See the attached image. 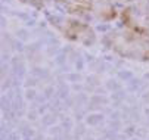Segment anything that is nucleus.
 I'll return each instance as SVG.
<instances>
[{
    "label": "nucleus",
    "mask_w": 149,
    "mask_h": 140,
    "mask_svg": "<svg viewBox=\"0 0 149 140\" xmlns=\"http://www.w3.org/2000/svg\"><path fill=\"white\" fill-rule=\"evenodd\" d=\"M117 2H133V0H117Z\"/></svg>",
    "instance_id": "obj_6"
},
{
    "label": "nucleus",
    "mask_w": 149,
    "mask_h": 140,
    "mask_svg": "<svg viewBox=\"0 0 149 140\" xmlns=\"http://www.w3.org/2000/svg\"><path fill=\"white\" fill-rule=\"evenodd\" d=\"M68 13L109 21L115 16V9L109 0H58Z\"/></svg>",
    "instance_id": "obj_2"
},
{
    "label": "nucleus",
    "mask_w": 149,
    "mask_h": 140,
    "mask_svg": "<svg viewBox=\"0 0 149 140\" xmlns=\"http://www.w3.org/2000/svg\"><path fill=\"white\" fill-rule=\"evenodd\" d=\"M123 22L125 27L149 38V5L136 3L123 10Z\"/></svg>",
    "instance_id": "obj_3"
},
{
    "label": "nucleus",
    "mask_w": 149,
    "mask_h": 140,
    "mask_svg": "<svg viewBox=\"0 0 149 140\" xmlns=\"http://www.w3.org/2000/svg\"><path fill=\"white\" fill-rule=\"evenodd\" d=\"M108 44L123 58L132 61H149V38L129 28L109 34Z\"/></svg>",
    "instance_id": "obj_1"
},
{
    "label": "nucleus",
    "mask_w": 149,
    "mask_h": 140,
    "mask_svg": "<svg viewBox=\"0 0 149 140\" xmlns=\"http://www.w3.org/2000/svg\"><path fill=\"white\" fill-rule=\"evenodd\" d=\"M24 3H28V5H33V6H43L47 0H21Z\"/></svg>",
    "instance_id": "obj_5"
},
{
    "label": "nucleus",
    "mask_w": 149,
    "mask_h": 140,
    "mask_svg": "<svg viewBox=\"0 0 149 140\" xmlns=\"http://www.w3.org/2000/svg\"><path fill=\"white\" fill-rule=\"evenodd\" d=\"M62 33L67 38L80 44H92L96 38L93 28L87 24L78 21V19H68V21H65Z\"/></svg>",
    "instance_id": "obj_4"
}]
</instances>
